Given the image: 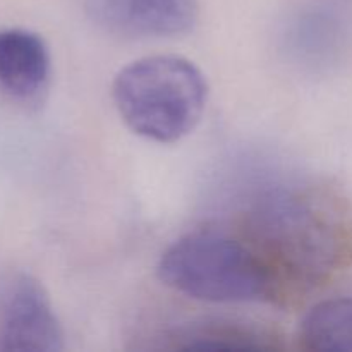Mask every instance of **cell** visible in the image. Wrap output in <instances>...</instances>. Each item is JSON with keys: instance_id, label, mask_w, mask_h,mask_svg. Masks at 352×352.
I'll return each mask as SVG.
<instances>
[{"instance_id": "8", "label": "cell", "mask_w": 352, "mask_h": 352, "mask_svg": "<svg viewBox=\"0 0 352 352\" xmlns=\"http://www.w3.org/2000/svg\"><path fill=\"white\" fill-rule=\"evenodd\" d=\"M298 342L309 352H352V298L318 302L302 320Z\"/></svg>"}, {"instance_id": "1", "label": "cell", "mask_w": 352, "mask_h": 352, "mask_svg": "<svg viewBox=\"0 0 352 352\" xmlns=\"http://www.w3.org/2000/svg\"><path fill=\"white\" fill-rule=\"evenodd\" d=\"M241 239L260 261L270 301L289 302L352 265V213L325 189H277L246 215Z\"/></svg>"}, {"instance_id": "5", "label": "cell", "mask_w": 352, "mask_h": 352, "mask_svg": "<svg viewBox=\"0 0 352 352\" xmlns=\"http://www.w3.org/2000/svg\"><path fill=\"white\" fill-rule=\"evenodd\" d=\"M89 19L124 38L184 34L198 21V0H85Z\"/></svg>"}, {"instance_id": "7", "label": "cell", "mask_w": 352, "mask_h": 352, "mask_svg": "<svg viewBox=\"0 0 352 352\" xmlns=\"http://www.w3.org/2000/svg\"><path fill=\"white\" fill-rule=\"evenodd\" d=\"M174 349L184 351H272L278 349L274 333L243 322H206L181 329Z\"/></svg>"}, {"instance_id": "4", "label": "cell", "mask_w": 352, "mask_h": 352, "mask_svg": "<svg viewBox=\"0 0 352 352\" xmlns=\"http://www.w3.org/2000/svg\"><path fill=\"white\" fill-rule=\"evenodd\" d=\"M64 332L48 292L24 270H0V351L58 352Z\"/></svg>"}, {"instance_id": "2", "label": "cell", "mask_w": 352, "mask_h": 352, "mask_svg": "<svg viewBox=\"0 0 352 352\" xmlns=\"http://www.w3.org/2000/svg\"><path fill=\"white\" fill-rule=\"evenodd\" d=\"M112 100L134 134L155 143H175L201 120L208 82L189 58L150 55L117 72Z\"/></svg>"}, {"instance_id": "3", "label": "cell", "mask_w": 352, "mask_h": 352, "mask_svg": "<svg viewBox=\"0 0 352 352\" xmlns=\"http://www.w3.org/2000/svg\"><path fill=\"white\" fill-rule=\"evenodd\" d=\"M162 284L206 302L268 299V282L260 261L243 239L198 230L165 250L157 265Z\"/></svg>"}, {"instance_id": "6", "label": "cell", "mask_w": 352, "mask_h": 352, "mask_svg": "<svg viewBox=\"0 0 352 352\" xmlns=\"http://www.w3.org/2000/svg\"><path fill=\"white\" fill-rule=\"evenodd\" d=\"M50 79V54L40 34L28 30L0 31V88L12 98L30 102Z\"/></svg>"}]
</instances>
